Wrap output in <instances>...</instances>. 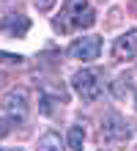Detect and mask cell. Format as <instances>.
Here are the masks:
<instances>
[{"label":"cell","instance_id":"cell-8","mask_svg":"<svg viewBox=\"0 0 137 151\" xmlns=\"http://www.w3.org/2000/svg\"><path fill=\"white\" fill-rule=\"evenodd\" d=\"M41 93L49 96V99H58L63 104L69 102V91L63 88V83H41Z\"/></svg>","mask_w":137,"mask_h":151},{"label":"cell","instance_id":"cell-4","mask_svg":"<svg viewBox=\"0 0 137 151\" xmlns=\"http://www.w3.org/2000/svg\"><path fill=\"white\" fill-rule=\"evenodd\" d=\"M0 107H3V113L8 115L11 121H25L27 115V107H30V93H27V88H11L3 102H0Z\"/></svg>","mask_w":137,"mask_h":151},{"label":"cell","instance_id":"cell-10","mask_svg":"<svg viewBox=\"0 0 137 151\" xmlns=\"http://www.w3.org/2000/svg\"><path fill=\"white\" fill-rule=\"evenodd\" d=\"M63 146V140L58 132H47L44 137H39V148H60Z\"/></svg>","mask_w":137,"mask_h":151},{"label":"cell","instance_id":"cell-14","mask_svg":"<svg viewBox=\"0 0 137 151\" xmlns=\"http://www.w3.org/2000/svg\"><path fill=\"white\" fill-rule=\"evenodd\" d=\"M132 8H134V11H137V0H132Z\"/></svg>","mask_w":137,"mask_h":151},{"label":"cell","instance_id":"cell-7","mask_svg":"<svg viewBox=\"0 0 137 151\" xmlns=\"http://www.w3.org/2000/svg\"><path fill=\"white\" fill-rule=\"evenodd\" d=\"M30 30V19L25 14H8L3 22H0V33H8L14 39H22L25 33Z\"/></svg>","mask_w":137,"mask_h":151},{"label":"cell","instance_id":"cell-1","mask_svg":"<svg viewBox=\"0 0 137 151\" xmlns=\"http://www.w3.org/2000/svg\"><path fill=\"white\" fill-rule=\"evenodd\" d=\"M93 22H96V11L90 8L88 0H66V8L55 19V30L58 33H74V30L90 28Z\"/></svg>","mask_w":137,"mask_h":151},{"label":"cell","instance_id":"cell-13","mask_svg":"<svg viewBox=\"0 0 137 151\" xmlns=\"http://www.w3.org/2000/svg\"><path fill=\"white\" fill-rule=\"evenodd\" d=\"M8 132H11V127H8L6 121H0V140H3V137L8 135Z\"/></svg>","mask_w":137,"mask_h":151},{"label":"cell","instance_id":"cell-11","mask_svg":"<svg viewBox=\"0 0 137 151\" xmlns=\"http://www.w3.org/2000/svg\"><path fill=\"white\" fill-rule=\"evenodd\" d=\"M55 3H58V0H33V6L39 8V11H49Z\"/></svg>","mask_w":137,"mask_h":151},{"label":"cell","instance_id":"cell-5","mask_svg":"<svg viewBox=\"0 0 137 151\" xmlns=\"http://www.w3.org/2000/svg\"><path fill=\"white\" fill-rule=\"evenodd\" d=\"M99 52H102V39L99 36H85L69 44V55L77 60H96Z\"/></svg>","mask_w":137,"mask_h":151},{"label":"cell","instance_id":"cell-2","mask_svg":"<svg viewBox=\"0 0 137 151\" xmlns=\"http://www.w3.org/2000/svg\"><path fill=\"white\" fill-rule=\"evenodd\" d=\"M132 137V129L118 113H107L102 118V129H99V143L102 146H123Z\"/></svg>","mask_w":137,"mask_h":151},{"label":"cell","instance_id":"cell-6","mask_svg":"<svg viewBox=\"0 0 137 151\" xmlns=\"http://www.w3.org/2000/svg\"><path fill=\"white\" fill-rule=\"evenodd\" d=\"M137 58V28L126 30L113 44V60H134Z\"/></svg>","mask_w":137,"mask_h":151},{"label":"cell","instance_id":"cell-9","mask_svg":"<svg viewBox=\"0 0 137 151\" xmlns=\"http://www.w3.org/2000/svg\"><path fill=\"white\" fill-rule=\"evenodd\" d=\"M82 140H85V129L82 127H71L69 135H66V148H80Z\"/></svg>","mask_w":137,"mask_h":151},{"label":"cell","instance_id":"cell-15","mask_svg":"<svg viewBox=\"0 0 137 151\" xmlns=\"http://www.w3.org/2000/svg\"><path fill=\"white\" fill-rule=\"evenodd\" d=\"M134 104H137V96H134Z\"/></svg>","mask_w":137,"mask_h":151},{"label":"cell","instance_id":"cell-3","mask_svg":"<svg viewBox=\"0 0 137 151\" xmlns=\"http://www.w3.org/2000/svg\"><path fill=\"white\" fill-rule=\"evenodd\" d=\"M71 85H74V91L82 96V102H96L99 96L104 91V83H102V74L96 72V69H82L71 77Z\"/></svg>","mask_w":137,"mask_h":151},{"label":"cell","instance_id":"cell-12","mask_svg":"<svg viewBox=\"0 0 137 151\" xmlns=\"http://www.w3.org/2000/svg\"><path fill=\"white\" fill-rule=\"evenodd\" d=\"M0 60H6V63H16V66L22 63V58H19V55H6V52H0Z\"/></svg>","mask_w":137,"mask_h":151}]
</instances>
